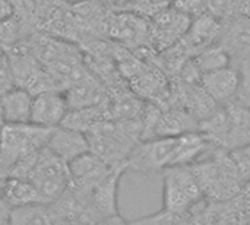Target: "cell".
Wrapping results in <instances>:
<instances>
[{
  "instance_id": "1",
  "label": "cell",
  "mask_w": 250,
  "mask_h": 225,
  "mask_svg": "<svg viewBox=\"0 0 250 225\" xmlns=\"http://www.w3.org/2000/svg\"><path fill=\"white\" fill-rule=\"evenodd\" d=\"M209 141L204 133L190 132L174 138L139 141L126 160V170L141 174L190 165L207 152Z\"/></svg>"
},
{
  "instance_id": "2",
  "label": "cell",
  "mask_w": 250,
  "mask_h": 225,
  "mask_svg": "<svg viewBox=\"0 0 250 225\" xmlns=\"http://www.w3.org/2000/svg\"><path fill=\"white\" fill-rule=\"evenodd\" d=\"M50 132L32 123L0 127V183L9 177H29L38 154L47 146Z\"/></svg>"
},
{
  "instance_id": "3",
  "label": "cell",
  "mask_w": 250,
  "mask_h": 225,
  "mask_svg": "<svg viewBox=\"0 0 250 225\" xmlns=\"http://www.w3.org/2000/svg\"><path fill=\"white\" fill-rule=\"evenodd\" d=\"M204 198L215 202H227L237 198L243 187L240 174L230 154L218 152L207 161H196L189 165Z\"/></svg>"
},
{
  "instance_id": "4",
  "label": "cell",
  "mask_w": 250,
  "mask_h": 225,
  "mask_svg": "<svg viewBox=\"0 0 250 225\" xmlns=\"http://www.w3.org/2000/svg\"><path fill=\"white\" fill-rule=\"evenodd\" d=\"M202 199V190L189 165L163 171V211L185 215Z\"/></svg>"
},
{
  "instance_id": "5",
  "label": "cell",
  "mask_w": 250,
  "mask_h": 225,
  "mask_svg": "<svg viewBox=\"0 0 250 225\" xmlns=\"http://www.w3.org/2000/svg\"><path fill=\"white\" fill-rule=\"evenodd\" d=\"M41 196L42 204L54 205L70 187L69 167L53 152L44 148L28 177Z\"/></svg>"
},
{
  "instance_id": "6",
  "label": "cell",
  "mask_w": 250,
  "mask_h": 225,
  "mask_svg": "<svg viewBox=\"0 0 250 225\" xmlns=\"http://www.w3.org/2000/svg\"><path fill=\"white\" fill-rule=\"evenodd\" d=\"M189 25V15L176 7H166L155 13L149 22V42L158 51H163L177 44L188 32Z\"/></svg>"
},
{
  "instance_id": "7",
  "label": "cell",
  "mask_w": 250,
  "mask_h": 225,
  "mask_svg": "<svg viewBox=\"0 0 250 225\" xmlns=\"http://www.w3.org/2000/svg\"><path fill=\"white\" fill-rule=\"evenodd\" d=\"M104 29L120 45H141L149 41V22L133 12L107 15Z\"/></svg>"
},
{
  "instance_id": "8",
  "label": "cell",
  "mask_w": 250,
  "mask_h": 225,
  "mask_svg": "<svg viewBox=\"0 0 250 225\" xmlns=\"http://www.w3.org/2000/svg\"><path fill=\"white\" fill-rule=\"evenodd\" d=\"M67 167L70 174V189L82 195H88L98 183L108 177L113 170H116L91 152L73 160Z\"/></svg>"
},
{
  "instance_id": "9",
  "label": "cell",
  "mask_w": 250,
  "mask_h": 225,
  "mask_svg": "<svg viewBox=\"0 0 250 225\" xmlns=\"http://www.w3.org/2000/svg\"><path fill=\"white\" fill-rule=\"evenodd\" d=\"M69 113V104L63 91L54 89L34 95L29 123L47 129L60 126Z\"/></svg>"
},
{
  "instance_id": "10",
  "label": "cell",
  "mask_w": 250,
  "mask_h": 225,
  "mask_svg": "<svg viewBox=\"0 0 250 225\" xmlns=\"http://www.w3.org/2000/svg\"><path fill=\"white\" fill-rule=\"evenodd\" d=\"M45 148L66 164H70L73 160L89 152L86 135L64 126L51 129Z\"/></svg>"
},
{
  "instance_id": "11",
  "label": "cell",
  "mask_w": 250,
  "mask_h": 225,
  "mask_svg": "<svg viewBox=\"0 0 250 225\" xmlns=\"http://www.w3.org/2000/svg\"><path fill=\"white\" fill-rule=\"evenodd\" d=\"M199 85L202 89L217 102H230L239 94L240 88V72L231 64L201 76Z\"/></svg>"
},
{
  "instance_id": "12",
  "label": "cell",
  "mask_w": 250,
  "mask_h": 225,
  "mask_svg": "<svg viewBox=\"0 0 250 225\" xmlns=\"http://www.w3.org/2000/svg\"><path fill=\"white\" fill-rule=\"evenodd\" d=\"M69 104V110H79L98 105L108 98L105 85L91 72L79 82L63 91Z\"/></svg>"
},
{
  "instance_id": "13",
  "label": "cell",
  "mask_w": 250,
  "mask_h": 225,
  "mask_svg": "<svg viewBox=\"0 0 250 225\" xmlns=\"http://www.w3.org/2000/svg\"><path fill=\"white\" fill-rule=\"evenodd\" d=\"M32 100L26 89L15 86L1 95V107L4 116V124H25L31 120Z\"/></svg>"
},
{
  "instance_id": "14",
  "label": "cell",
  "mask_w": 250,
  "mask_h": 225,
  "mask_svg": "<svg viewBox=\"0 0 250 225\" xmlns=\"http://www.w3.org/2000/svg\"><path fill=\"white\" fill-rule=\"evenodd\" d=\"M220 32V23L211 15H201L195 20H190L189 29L182 38L188 51H201L205 47L212 45V41Z\"/></svg>"
},
{
  "instance_id": "15",
  "label": "cell",
  "mask_w": 250,
  "mask_h": 225,
  "mask_svg": "<svg viewBox=\"0 0 250 225\" xmlns=\"http://www.w3.org/2000/svg\"><path fill=\"white\" fill-rule=\"evenodd\" d=\"M0 198L7 204L10 209L26 206V205L42 204L41 196L37 192L35 186L28 179H18V177H9L1 182Z\"/></svg>"
},
{
  "instance_id": "16",
  "label": "cell",
  "mask_w": 250,
  "mask_h": 225,
  "mask_svg": "<svg viewBox=\"0 0 250 225\" xmlns=\"http://www.w3.org/2000/svg\"><path fill=\"white\" fill-rule=\"evenodd\" d=\"M105 120H110L107 100L98 105L79 108V110H69L67 116L64 117L60 126H64V127H69V129H73L86 135L97 124Z\"/></svg>"
},
{
  "instance_id": "17",
  "label": "cell",
  "mask_w": 250,
  "mask_h": 225,
  "mask_svg": "<svg viewBox=\"0 0 250 225\" xmlns=\"http://www.w3.org/2000/svg\"><path fill=\"white\" fill-rule=\"evenodd\" d=\"M6 225H54V212L44 204L12 208Z\"/></svg>"
},
{
  "instance_id": "18",
  "label": "cell",
  "mask_w": 250,
  "mask_h": 225,
  "mask_svg": "<svg viewBox=\"0 0 250 225\" xmlns=\"http://www.w3.org/2000/svg\"><path fill=\"white\" fill-rule=\"evenodd\" d=\"M192 60L195 66L198 67V70L201 72V75H204V73H209V72L230 66L231 57L229 51L223 48L221 45H209L198 51Z\"/></svg>"
},
{
  "instance_id": "19",
  "label": "cell",
  "mask_w": 250,
  "mask_h": 225,
  "mask_svg": "<svg viewBox=\"0 0 250 225\" xmlns=\"http://www.w3.org/2000/svg\"><path fill=\"white\" fill-rule=\"evenodd\" d=\"M230 157L240 174L242 182H250V145L237 146L230 152Z\"/></svg>"
},
{
  "instance_id": "20",
  "label": "cell",
  "mask_w": 250,
  "mask_h": 225,
  "mask_svg": "<svg viewBox=\"0 0 250 225\" xmlns=\"http://www.w3.org/2000/svg\"><path fill=\"white\" fill-rule=\"evenodd\" d=\"M239 72H240V88H239L237 98L239 101H242V105L245 108L250 110V59L245 61L243 67L239 69Z\"/></svg>"
},
{
  "instance_id": "21",
  "label": "cell",
  "mask_w": 250,
  "mask_h": 225,
  "mask_svg": "<svg viewBox=\"0 0 250 225\" xmlns=\"http://www.w3.org/2000/svg\"><path fill=\"white\" fill-rule=\"evenodd\" d=\"M15 79L7 61L6 54L0 57V95H3L4 92L10 91L12 88H15Z\"/></svg>"
},
{
  "instance_id": "22",
  "label": "cell",
  "mask_w": 250,
  "mask_h": 225,
  "mask_svg": "<svg viewBox=\"0 0 250 225\" xmlns=\"http://www.w3.org/2000/svg\"><path fill=\"white\" fill-rule=\"evenodd\" d=\"M16 15V9L10 0H0V22L7 20Z\"/></svg>"
},
{
  "instance_id": "23",
  "label": "cell",
  "mask_w": 250,
  "mask_h": 225,
  "mask_svg": "<svg viewBox=\"0 0 250 225\" xmlns=\"http://www.w3.org/2000/svg\"><path fill=\"white\" fill-rule=\"evenodd\" d=\"M9 214H10V208L7 206V204L0 198V225L7 224L9 220Z\"/></svg>"
},
{
  "instance_id": "24",
  "label": "cell",
  "mask_w": 250,
  "mask_h": 225,
  "mask_svg": "<svg viewBox=\"0 0 250 225\" xmlns=\"http://www.w3.org/2000/svg\"><path fill=\"white\" fill-rule=\"evenodd\" d=\"M4 124V116H3V107H1V95H0V127Z\"/></svg>"
}]
</instances>
